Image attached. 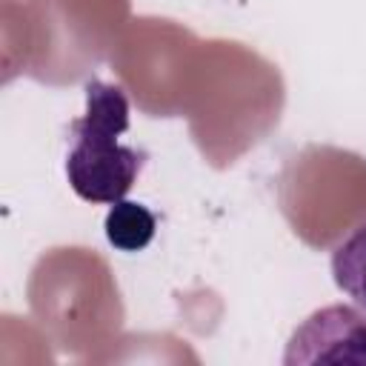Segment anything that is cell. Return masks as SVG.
<instances>
[{
	"instance_id": "1",
	"label": "cell",
	"mask_w": 366,
	"mask_h": 366,
	"mask_svg": "<svg viewBox=\"0 0 366 366\" xmlns=\"http://www.w3.org/2000/svg\"><path fill=\"white\" fill-rule=\"evenodd\" d=\"M83 92L86 112L69 126L66 177L80 200L114 206L129 194L149 154L120 140L129 129V97L120 86L94 77Z\"/></svg>"
},
{
	"instance_id": "2",
	"label": "cell",
	"mask_w": 366,
	"mask_h": 366,
	"mask_svg": "<svg viewBox=\"0 0 366 366\" xmlns=\"http://www.w3.org/2000/svg\"><path fill=\"white\" fill-rule=\"evenodd\" d=\"M332 277L335 286L366 315V223L335 246Z\"/></svg>"
},
{
	"instance_id": "3",
	"label": "cell",
	"mask_w": 366,
	"mask_h": 366,
	"mask_svg": "<svg viewBox=\"0 0 366 366\" xmlns=\"http://www.w3.org/2000/svg\"><path fill=\"white\" fill-rule=\"evenodd\" d=\"M157 229L154 214L143 203L117 200L106 214V237L120 252H140L152 243Z\"/></svg>"
}]
</instances>
